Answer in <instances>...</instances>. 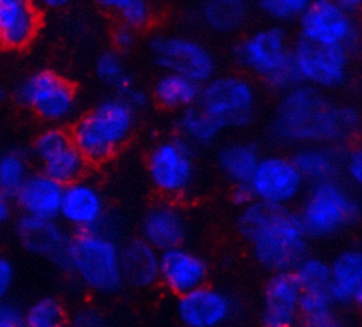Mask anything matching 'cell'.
Wrapping results in <instances>:
<instances>
[{
    "instance_id": "obj_12",
    "label": "cell",
    "mask_w": 362,
    "mask_h": 327,
    "mask_svg": "<svg viewBox=\"0 0 362 327\" xmlns=\"http://www.w3.org/2000/svg\"><path fill=\"white\" fill-rule=\"evenodd\" d=\"M253 200L274 209H290L306 191L308 183L292 158L283 154L262 156L247 180Z\"/></svg>"
},
{
    "instance_id": "obj_37",
    "label": "cell",
    "mask_w": 362,
    "mask_h": 327,
    "mask_svg": "<svg viewBox=\"0 0 362 327\" xmlns=\"http://www.w3.org/2000/svg\"><path fill=\"white\" fill-rule=\"evenodd\" d=\"M336 304L332 301L331 292H303L300 296V319L318 317V315L331 314L336 310Z\"/></svg>"
},
{
    "instance_id": "obj_30",
    "label": "cell",
    "mask_w": 362,
    "mask_h": 327,
    "mask_svg": "<svg viewBox=\"0 0 362 327\" xmlns=\"http://www.w3.org/2000/svg\"><path fill=\"white\" fill-rule=\"evenodd\" d=\"M105 13L112 14L119 23L136 28H147L154 20L152 0H95Z\"/></svg>"
},
{
    "instance_id": "obj_19",
    "label": "cell",
    "mask_w": 362,
    "mask_h": 327,
    "mask_svg": "<svg viewBox=\"0 0 362 327\" xmlns=\"http://www.w3.org/2000/svg\"><path fill=\"white\" fill-rule=\"evenodd\" d=\"M42 14L35 0H0V48L21 52L39 35Z\"/></svg>"
},
{
    "instance_id": "obj_15",
    "label": "cell",
    "mask_w": 362,
    "mask_h": 327,
    "mask_svg": "<svg viewBox=\"0 0 362 327\" xmlns=\"http://www.w3.org/2000/svg\"><path fill=\"white\" fill-rule=\"evenodd\" d=\"M235 299L211 285H202L179 296L175 303L180 327H225L235 317Z\"/></svg>"
},
{
    "instance_id": "obj_5",
    "label": "cell",
    "mask_w": 362,
    "mask_h": 327,
    "mask_svg": "<svg viewBox=\"0 0 362 327\" xmlns=\"http://www.w3.org/2000/svg\"><path fill=\"white\" fill-rule=\"evenodd\" d=\"M247 244L255 262L271 275L293 271L310 253V236L299 214L290 209H272Z\"/></svg>"
},
{
    "instance_id": "obj_17",
    "label": "cell",
    "mask_w": 362,
    "mask_h": 327,
    "mask_svg": "<svg viewBox=\"0 0 362 327\" xmlns=\"http://www.w3.org/2000/svg\"><path fill=\"white\" fill-rule=\"evenodd\" d=\"M209 278V262L184 244L159 253V283L172 296H184L198 287L207 285Z\"/></svg>"
},
{
    "instance_id": "obj_34",
    "label": "cell",
    "mask_w": 362,
    "mask_h": 327,
    "mask_svg": "<svg viewBox=\"0 0 362 327\" xmlns=\"http://www.w3.org/2000/svg\"><path fill=\"white\" fill-rule=\"evenodd\" d=\"M66 321V308L57 297H41L25 310V327H60Z\"/></svg>"
},
{
    "instance_id": "obj_24",
    "label": "cell",
    "mask_w": 362,
    "mask_h": 327,
    "mask_svg": "<svg viewBox=\"0 0 362 327\" xmlns=\"http://www.w3.org/2000/svg\"><path fill=\"white\" fill-rule=\"evenodd\" d=\"M292 159L308 184L338 179L341 173L343 152L336 145H303L297 147Z\"/></svg>"
},
{
    "instance_id": "obj_39",
    "label": "cell",
    "mask_w": 362,
    "mask_h": 327,
    "mask_svg": "<svg viewBox=\"0 0 362 327\" xmlns=\"http://www.w3.org/2000/svg\"><path fill=\"white\" fill-rule=\"evenodd\" d=\"M341 172H345L346 179H349L350 183L359 186L362 180V152L359 147L343 152Z\"/></svg>"
},
{
    "instance_id": "obj_29",
    "label": "cell",
    "mask_w": 362,
    "mask_h": 327,
    "mask_svg": "<svg viewBox=\"0 0 362 327\" xmlns=\"http://www.w3.org/2000/svg\"><path fill=\"white\" fill-rule=\"evenodd\" d=\"M42 170L46 176H49L52 179H55L57 183H60L62 186H67L71 183H76V180L83 179L87 176L88 161L83 158L80 151L73 145L71 142L67 147H64L62 151H59L57 154L49 156L48 159L41 163Z\"/></svg>"
},
{
    "instance_id": "obj_7",
    "label": "cell",
    "mask_w": 362,
    "mask_h": 327,
    "mask_svg": "<svg viewBox=\"0 0 362 327\" xmlns=\"http://www.w3.org/2000/svg\"><path fill=\"white\" fill-rule=\"evenodd\" d=\"M198 106L204 108L223 131L244 130L257 117V85L244 74L216 73L202 84Z\"/></svg>"
},
{
    "instance_id": "obj_9",
    "label": "cell",
    "mask_w": 362,
    "mask_h": 327,
    "mask_svg": "<svg viewBox=\"0 0 362 327\" xmlns=\"http://www.w3.org/2000/svg\"><path fill=\"white\" fill-rule=\"evenodd\" d=\"M148 183L166 198H180L193 190L198 176L197 149L179 134L152 145L145 161Z\"/></svg>"
},
{
    "instance_id": "obj_26",
    "label": "cell",
    "mask_w": 362,
    "mask_h": 327,
    "mask_svg": "<svg viewBox=\"0 0 362 327\" xmlns=\"http://www.w3.org/2000/svg\"><path fill=\"white\" fill-rule=\"evenodd\" d=\"M260 158V151L251 142H232L219 149L216 161L219 172L232 186H243L247 184Z\"/></svg>"
},
{
    "instance_id": "obj_35",
    "label": "cell",
    "mask_w": 362,
    "mask_h": 327,
    "mask_svg": "<svg viewBox=\"0 0 362 327\" xmlns=\"http://www.w3.org/2000/svg\"><path fill=\"white\" fill-rule=\"evenodd\" d=\"M313 0H258V7L274 23H292L304 14Z\"/></svg>"
},
{
    "instance_id": "obj_32",
    "label": "cell",
    "mask_w": 362,
    "mask_h": 327,
    "mask_svg": "<svg viewBox=\"0 0 362 327\" xmlns=\"http://www.w3.org/2000/svg\"><path fill=\"white\" fill-rule=\"evenodd\" d=\"M303 292H329L331 289V262L308 253L293 269Z\"/></svg>"
},
{
    "instance_id": "obj_49",
    "label": "cell",
    "mask_w": 362,
    "mask_h": 327,
    "mask_svg": "<svg viewBox=\"0 0 362 327\" xmlns=\"http://www.w3.org/2000/svg\"><path fill=\"white\" fill-rule=\"evenodd\" d=\"M4 101H6V91H4V88L0 87V106L4 105Z\"/></svg>"
},
{
    "instance_id": "obj_2",
    "label": "cell",
    "mask_w": 362,
    "mask_h": 327,
    "mask_svg": "<svg viewBox=\"0 0 362 327\" xmlns=\"http://www.w3.org/2000/svg\"><path fill=\"white\" fill-rule=\"evenodd\" d=\"M136 130V112L120 96L103 99L78 117L71 127V142L88 165H101L115 158Z\"/></svg>"
},
{
    "instance_id": "obj_18",
    "label": "cell",
    "mask_w": 362,
    "mask_h": 327,
    "mask_svg": "<svg viewBox=\"0 0 362 327\" xmlns=\"http://www.w3.org/2000/svg\"><path fill=\"white\" fill-rule=\"evenodd\" d=\"M300 296L303 289L292 271L272 272L264 289L260 327H299Z\"/></svg>"
},
{
    "instance_id": "obj_21",
    "label": "cell",
    "mask_w": 362,
    "mask_h": 327,
    "mask_svg": "<svg viewBox=\"0 0 362 327\" xmlns=\"http://www.w3.org/2000/svg\"><path fill=\"white\" fill-rule=\"evenodd\" d=\"M62 195V184L45 172H35L30 173L20 190L13 195V204L20 209L21 216L59 218Z\"/></svg>"
},
{
    "instance_id": "obj_13",
    "label": "cell",
    "mask_w": 362,
    "mask_h": 327,
    "mask_svg": "<svg viewBox=\"0 0 362 327\" xmlns=\"http://www.w3.org/2000/svg\"><path fill=\"white\" fill-rule=\"evenodd\" d=\"M299 39L322 46H341L352 50L359 41L356 14L332 0H313L299 18Z\"/></svg>"
},
{
    "instance_id": "obj_44",
    "label": "cell",
    "mask_w": 362,
    "mask_h": 327,
    "mask_svg": "<svg viewBox=\"0 0 362 327\" xmlns=\"http://www.w3.org/2000/svg\"><path fill=\"white\" fill-rule=\"evenodd\" d=\"M299 327H346V326L334 310L331 311V314L318 315V317L300 319Z\"/></svg>"
},
{
    "instance_id": "obj_48",
    "label": "cell",
    "mask_w": 362,
    "mask_h": 327,
    "mask_svg": "<svg viewBox=\"0 0 362 327\" xmlns=\"http://www.w3.org/2000/svg\"><path fill=\"white\" fill-rule=\"evenodd\" d=\"M332 2L338 4L339 7H343V9L349 11V13L352 14L359 13L362 7V0H332Z\"/></svg>"
},
{
    "instance_id": "obj_28",
    "label": "cell",
    "mask_w": 362,
    "mask_h": 327,
    "mask_svg": "<svg viewBox=\"0 0 362 327\" xmlns=\"http://www.w3.org/2000/svg\"><path fill=\"white\" fill-rule=\"evenodd\" d=\"M177 127H179V137L194 149L209 147L225 133L219 124L198 105L180 112Z\"/></svg>"
},
{
    "instance_id": "obj_25",
    "label": "cell",
    "mask_w": 362,
    "mask_h": 327,
    "mask_svg": "<svg viewBox=\"0 0 362 327\" xmlns=\"http://www.w3.org/2000/svg\"><path fill=\"white\" fill-rule=\"evenodd\" d=\"M251 16L250 0H202L200 20L211 32L232 35L243 30Z\"/></svg>"
},
{
    "instance_id": "obj_16",
    "label": "cell",
    "mask_w": 362,
    "mask_h": 327,
    "mask_svg": "<svg viewBox=\"0 0 362 327\" xmlns=\"http://www.w3.org/2000/svg\"><path fill=\"white\" fill-rule=\"evenodd\" d=\"M20 246L34 257L45 258L60 269H66L71 234L59 218L21 216L16 223Z\"/></svg>"
},
{
    "instance_id": "obj_46",
    "label": "cell",
    "mask_w": 362,
    "mask_h": 327,
    "mask_svg": "<svg viewBox=\"0 0 362 327\" xmlns=\"http://www.w3.org/2000/svg\"><path fill=\"white\" fill-rule=\"evenodd\" d=\"M233 202H235L239 207H243V205L250 204V202H253V195H251L250 188H247V184H243V186H233V195H232Z\"/></svg>"
},
{
    "instance_id": "obj_47",
    "label": "cell",
    "mask_w": 362,
    "mask_h": 327,
    "mask_svg": "<svg viewBox=\"0 0 362 327\" xmlns=\"http://www.w3.org/2000/svg\"><path fill=\"white\" fill-rule=\"evenodd\" d=\"M39 6L46 7V9H53V11H59V9H66L69 7L74 0H35Z\"/></svg>"
},
{
    "instance_id": "obj_36",
    "label": "cell",
    "mask_w": 362,
    "mask_h": 327,
    "mask_svg": "<svg viewBox=\"0 0 362 327\" xmlns=\"http://www.w3.org/2000/svg\"><path fill=\"white\" fill-rule=\"evenodd\" d=\"M71 144L69 131L64 130L62 126H48L39 131L37 137L32 142V154L39 161H45L49 156L57 154L64 147Z\"/></svg>"
},
{
    "instance_id": "obj_22",
    "label": "cell",
    "mask_w": 362,
    "mask_h": 327,
    "mask_svg": "<svg viewBox=\"0 0 362 327\" xmlns=\"http://www.w3.org/2000/svg\"><path fill=\"white\" fill-rule=\"evenodd\" d=\"M159 253L154 246L134 237L120 246V271L124 285L136 290L152 289L159 283Z\"/></svg>"
},
{
    "instance_id": "obj_20",
    "label": "cell",
    "mask_w": 362,
    "mask_h": 327,
    "mask_svg": "<svg viewBox=\"0 0 362 327\" xmlns=\"http://www.w3.org/2000/svg\"><path fill=\"white\" fill-rule=\"evenodd\" d=\"M187 232H189V226H187L186 216L177 205L170 202L154 204L147 209L141 218L140 237L158 251L182 246L187 239Z\"/></svg>"
},
{
    "instance_id": "obj_6",
    "label": "cell",
    "mask_w": 362,
    "mask_h": 327,
    "mask_svg": "<svg viewBox=\"0 0 362 327\" xmlns=\"http://www.w3.org/2000/svg\"><path fill=\"white\" fill-rule=\"evenodd\" d=\"M310 239H327L345 232L359 219V202L338 179L311 184L297 212Z\"/></svg>"
},
{
    "instance_id": "obj_38",
    "label": "cell",
    "mask_w": 362,
    "mask_h": 327,
    "mask_svg": "<svg viewBox=\"0 0 362 327\" xmlns=\"http://www.w3.org/2000/svg\"><path fill=\"white\" fill-rule=\"evenodd\" d=\"M67 327H113L112 321L103 314L101 310L95 308H83L78 310L71 319Z\"/></svg>"
},
{
    "instance_id": "obj_1",
    "label": "cell",
    "mask_w": 362,
    "mask_h": 327,
    "mask_svg": "<svg viewBox=\"0 0 362 327\" xmlns=\"http://www.w3.org/2000/svg\"><path fill=\"white\" fill-rule=\"evenodd\" d=\"M359 130V113L332 101L327 92L299 84L283 92L272 119V137L285 145H336Z\"/></svg>"
},
{
    "instance_id": "obj_27",
    "label": "cell",
    "mask_w": 362,
    "mask_h": 327,
    "mask_svg": "<svg viewBox=\"0 0 362 327\" xmlns=\"http://www.w3.org/2000/svg\"><path fill=\"white\" fill-rule=\"evenodd\" d=\"M202 84L177 73H163L154 84V101L172 112L197 106L200 101Z\"/></svg>"
},
{
    "instance_id": "obj_3",
    "label": "cell",
    "mask_w": 362,
    "mask_h": 327,
    "mask_svg": "<svg viewBox=\"0 0 362 327\" xmlns=\"http://www.w3.org/2000/svg\"><path fill=\"white\" fill-rule=\"evenodd\" d=\"M66 271L95 296H115L124 289L120 244L103 230L78 232L71 237Z\"/></svg>"
},
{
    "instance_id": "obj_43",
    "label": "cell",
    "mask_w": 362,
    "mask_h": 327,
    "mask_svg": "<svg viewBox=\"0 0 362 327\" xmlns=\"http://www.w3.org/2000/svg\"><path fill=\"white\" fill-rule=\"evenodd\" d=\"M120 98L124 99V101L127 103V105L131 106V108L134 110V112H141V110H145L147 108L148 105H151V94H148L147 91H145V88H141V87H138L136 84L133 85V87H129L127 88L126 92H124V94H120Z\"/></svg>"
},
{
    "instance_id": "obj_50",
    "label": "cell",
    "mask_w": 362,
    "mask_h": 327,
    "mask_svg": "<svg viewBox=\"0 0 362 327\" xmlns=\"http://www.w3.org/2000/svg\"><path fill=\"white\" fill-rule=\"evenodd\" d=\"M60 327H67V326H60Z\"/></svg>"
},
{
    "instance_id": "obj_41",
    "label": "cell",
    "mask_w": 362,
    "mask_h": 327,
    "mask_svg": "<svg viewBox=\"0 0 362 327\" xmlns=\"http://www.w3.org/2000/svg\"><path fill=\"white\" fill-rule=\"evenodd\" d=\"M0 327H25V310L7 299L0 301Z\"/></svg>"
},
{
    "instance_id": "obj_14",
    "label": "cell",
    "mask_w": 362,
    "mask_h": 327,
    "mask_svg": "<svg viewBox=\"0 0 362 327\" xmlns=\"http://www.w3.org/2000/svg\"><path fill=\"white\" fill-rule=\"evenodd\" d=\"M59 219L64 223V226H69L76 234L103 230L115 236L113 232L115 226L110 218L105 195L85 177L64 186Z\"/></svg>"
},
{
    "instance_id": "obj_31",
    "label": "cell",
    "mask_w": 362,
    "mask_h": 327,
    "mask_svg": "<svg viewBox=\"0 0 362 327\" xmlns=\"http://www.w3.org/2000/svg\"><path fill=\"white\" fill-rule=\"evenodd\" d=\"M95 76L99 81L108 85L110 88L117 92V96L124 94L129 87H133L134 81L133 74H131L129 67H127L126 60H124V53L117 52V50H106L101 55L95 59Z\"/></svg>"
},
{
    "instance_id": "obj_42",
    "label": "cell",
    "mask_w": 362,
    "mask_h": 327,
    "mask_svg": "<svg viewBox=\"0 0 362 327\" xmlns=\"http://www.w3.org/2000/svg\"><path fill=\"white\" fill-rule=\"evenodd\" d=\"M14 280H16L14 264L7 257L0 255V301L7 299L14 287Z\"/></svg>"
},
{
    "instance_id": "obj_40",
    "label": "cell",
    "mask_w": 362,
    "mask_h": 327,
    "mask_svg": "<svg viewBox=\"0 0 362 327\" xmlns=\"http://www.w3.org/2000/svg\"><path fill=\"white\" fill-rule=\"evenodd\" d=\"M112 41H113V50H117V52L120 53L131 52L138 42V30L133 27H127V25L119 23L115 27V30H113Z\"/></svg>"
},
{
    "instance_id": "obj_33",
    "label": "cell",
    "mask_w": 362,
    "mask_h": 327,
    "mask_svg": "<svg viewBox=\"0 0 362 327\" xmlns=\"http://www.w3.org/2000/svg\"><path fill=\"white\" fill-rule=\"evenodd\" d=\"M30 173V159L27 154L16 149L0 152V191L7 197L13 198Z\"/></svg>"
},
{
    "instance_id": "obj_23",
    "label": "cell",
    "mask_w": 362,
    "mask_h": 327,
    "mask_svg": "<svg viewBox=\"0 0 362 327\" xmlns=\"http://www.w3.org/2000/svg\"><path fill=\"white\" fill-rule=\"evenodd\" d=\"M331 292L336 306H359L362 301V253L349 248L331 262Z\"/></svg>"
},
{
    "instance_id": "obj_11",
    "label": "cell",
    "mask_w": 362,
    "mask_h": 327,
    "mask_svg": "<svg viewBox=\"0 0 362 327\" xmlns=\"http://www.w3.org/2000/svg\"><path fill=\"white\" fill-rule=\"evenodd\" d=\"M148 52L158 67L205 84L218 73L214 52L200 39L184 34H156L148 41Z\"/></svg>"
},
{
    "instance_id": "obj_4",
    "label": "cell",
    "mask_w": 362,
    "mask_h": 327,
    "mask_svg": "<svg viewBox=\"0 0 362 327\" xmlns=\"http://www.w3.org/2000/svg\"><path fill=\"white\" fill-rule=\"evenodd\" d=\"M235 60L246 73L264 80L274 91L285 92L300 84L292 64L288 32L278 23L265 25L240 39Z\"/></svg>"
},
{
    "instance_id": "obj_10",
    "label": "cell",
    "mask_w": 362,
    "mask_h": 327,
    "mask_svg": "<svg viewBox=\"0 0 362 327\" xmlns=\"http://www.w3.org/2000/svg\"><path fill=\"white\" fill-rule=\"evenodd\" d=\"M292 64L300 84L324 92L339 91L352 78V50L341 46L299 39L292 45Z\"/></svg>"
},
{
    "instance_id": "obj_45",
    "label": "cell",
    "mask_w": 362,
    "mask_h": 327,
    "mask_svg": "<svg viewBox=\"0 0 362 327\" xmlns=\"http://www.w3.org/2000/svg\"><path fill=\"white\" fill-rule=\"evenodd\" d=\"M14 211V204H13V198L7 197L6 193L0 191V226L6 225L7 222L11 219Z\"/></svg>"
},
{
    "instance_id": "obj_8",
    "label": "cell",
    "mask_w": 362,
    "mask_h": 327,
    "mask_svg": "<svg viewBox=\"0 0 362 327\" xmlns=\"http://www.w3.org/2000/svg\"><path fill=\"white\" fill-rule=\"evenodd\" d=\"M14 99L49 126H64L78 110L74 85L52 69H37L25 76L14 91Z\"/></svg>"
}]
</instances>
